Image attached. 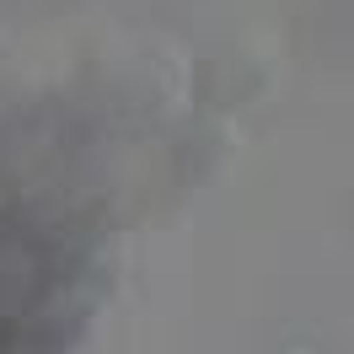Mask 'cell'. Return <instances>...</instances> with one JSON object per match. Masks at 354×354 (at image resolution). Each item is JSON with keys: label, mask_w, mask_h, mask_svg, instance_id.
I'll list each match as a JSON object with an SVG mask.
<instances>
[{"label": "cell", "mask_w": 354, "mask_h": 354, "mask_svg": "<svg viewBox=\"0 0 354 354\" xmlns=\"http://www.w3.org/2000/svg\"><path fill=\"white\" fill-rule=\"evenodd\" d=\"M242 151V124H236V113H209L199 108V118L183 129L177 140V172L183 183L194 177V183H209V177H221L231 161Z\"/></svg>", "instance_id": "cell-3"}, {"label": "cell", "mask_w": 354, "mask_h": 354, "mask_svg": "<svg viewBox=\"0 0 354 354\" xmlns=\"http://www.w3.org/2000/svg\"><path fill=\"white\" fill-rule=\"evenodd\" d=\"M59 279V247L38 221L0 215V322H22Z\"/></svg>", "instance_id": "cell-2"}, {"label": "cell", "mask_w": 354, "mask_h": 354, "mask_svg": "<svg viewBox=\"0 0 354 354\" xmlns=\"http://www.w3.org/2000/svg\"><path fill=\"white\" fill-rule=\"evenodd\" d=\"M279 75L274 48L258 38H231V44L204 48L194 70H188V97L209 113H242L247 102H258Z\"/></svg>", "instance_id": "cell-1"}]
</instances>
